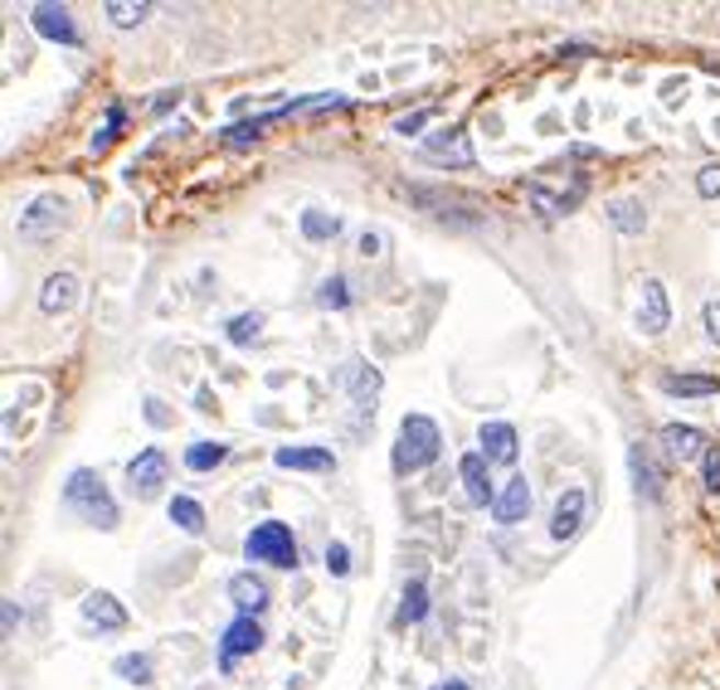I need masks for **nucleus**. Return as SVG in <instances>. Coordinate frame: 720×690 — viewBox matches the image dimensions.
I'll return each instance as SVG.
<instances>
[{
  "label": "nucleus",
  "instance_id": "1",
  "mask_svg": "<svg viewBox=\"0 0 720 690\" xmlns=\"http://www.w3.org/2000/svg\"><path fill=\"white\" fill-rule=\"evenodd\" d=\"M438 452H443V433H438V423L429 414H404L400 423V443H395V472L400 477H409V472H424L438 462Z\"/></svg>",
  "mask_w": 720,
  "mask_h": 690
},
{
  "label": "nucleus",
  "instance_id": "2",
  "mask_svg": "<svg viewBox=\"0 0 720 690\" xmlns=\"http://www.w3.org/2000/svg\"><path fill=\"white\" fill-rule=\"evenodd\" d=\"M64 501H69V511H78L88 520V525H98V530H112L117 525V501L108 496V486L98 472H88V467H78L69 482H64Z\"/></svg>",
  "mask_w": 720,
  "mask_h": 690
},
{
  "label": "nucleus",
  "instance_id": "3",
  "mask_svg": "<svg viewBox=\"0 0 720 690\" xmlns=\"http://www.w3.org/2000/svg\"><path fill=\"white\" fill-rule=\"evenodd\" d=\"M244 554L273 564V569H297V540H292V530L283 525V520H263V525H254L249 540H244Z\"/></svg>",
  "mask_w": 720,
  "mask_h": 690
},
{
  "label": "nucleus",
  "instance_id": "4",
  "mask_svg": "<svg viewBox=\"0 0 720 690\" xmlns=\"http://www.w3.org/2000/svg\"><path fill=\"white\" fill-rule=\"evenodd\" d=\"M166 482H171V457H166L161 448H146V452H137V457L127 462V491L137 496V501L161 496Z\"/></svg>",
  "mask_w": 720,
  "mask_h": 690
},
{
  "label": "nucleus",
  "instance_id": "5",
  "mask_svg": "<svg viewBox=\"0 0 720 690\" xmlns=\"http://www.w3.org/2000/svg\"><path fill=\"white\" fill-rule=\"evenodd\" d=\"M672 326V302H667V287L657 278H643L638 282V331L643 336H662Z\"/></svg>",
  "mask_w": 720,
  "mask_h": 690
},
{
  "label": "nucleus",
  "instance_id": "6",
  "mask_svg": "<svg viewBox=\"0 0 720 690\" xmlns=\"http://www.w3.org/2000/svg\"><path fill=\"white\" fill-rule=\"evenodd\" d=\"M424 161H448V166H458V171H468V166H472V142H468V132H463V127L434 132V137L424 142Z\"/></svg>",
  "mask_w": 720,
  "mask_h": 690
},
{
  "label": "nucleus",
  "instance_id": "7",
  "mask_svg": "<svg viewBox=\"0 0 720 690\" xmlns=\"http://www.w3.org/2000/svg\"><path fill=\"white\" fill-rule=\"evenodd\" d=\"M584 511H589V496H584L580 486L560 491L555 511H550V535H555V540H575L580 525H584Z\"/></svg>",
  "mask_w": 720,
  "mask_h": 690
},
{
  "label": "nucleus",
  "instance_id": "8",
  "mask_svg": "<svg viewBox=\"0 0 720 690\" xmlns=\"http://www.w3.org/2000/svg\"><path fill=\"white\" fill-rule=\"evenodd\" d=\"M64 210H69V205H64L59 195H40L35 205L20 214V239H44L49 229H59V224H64Z\"/></svg>",
  "mask_w": 720,
  "mask_h": 690
},
{
  "label": "nucleus",
  "instance_id": "9",
  "mask_svg": "<svg viewBox=\"0 0 720 690\" xmlns=\"http://www.w3.org/2000/svg\"><path fill=\"white\" fill-rule=\"evenodd\" d=\"M492 462L482 457V452H468L463 462H458V477H463V491L472 506H497V491H492Z\"/></svg>",
  "mask_w": 720,
  "mask_h": 690
},
{
  "label": "nucleus",
  "instance_id": "10",
  "mask_svg": "<svg viewBox=\"0 0 720 690\" xmlns=\"http://www.w3.org/2000/svg\"><path fill=\"white\" fill-rule=\"evenodd\" d=\"M628 467H633V486L643 501H657L662 496V467H657V452L648 443H633L628 448Z\"/></svg>",
  "mask_w": 720,
  "mask_h": 690
},
{
  "label": "nucleus",
  "instance_id": "11",
  "mask_svg": "<svg viewBox=\"0 0 720 690\" xmlns=\"http://www.w3.org/2000/svg\"><path fill=\"white\" fill-rule=\"evenodd\" d=\"M477 443H482V457H487L492 467H511L516 452H521V443H516V428H511V423H482Z\"/></svg>",
  "mask_w": 720,
  "mask_h": 690
},
{
  "label": "nucleus",
  "instance_id": "12",
  "mask_svg": "<svg viewBox=\"0 0 720 690\" xmlns=\"http://www.w3.org/2000/svg\"><path fill=\"white\" fill-rule=\"evenodd\" d=\"M258 647H263V627H258V618H234L229 627H224V637H220L224 666H234V656H249Z\"/></svg>",
  "mask_w": 720,
  "mask_h": 690
},
{
  "label": "nucleus",
  "instance_id": "13",
  "mask_svg": "<svg viewBox=\"0 0 720 690\" xmlns=\"http://www.w3.org/2000/svg\"><path fill=\"white\" fill-rule=\"evenodd\" d=\"M229 598H234V608H239V618H258L268 603H273V598H268V584L258 579L254 569L234 574V579H229Z\"/></svg>",
  "mask_w": 720,
  "mask_h": 690
},
{
  "label": "nucleus",
  "instance_id": "14",
  "mask_svg": "<svg viewBox=\"0 0 720 690\" xmlns=\"http://www.w3.org/2000/svg\"><path fill=\"white\" fill-rule=\"evenodd\" d=\"M492 516L502 520V525H521L526 516H531V482L526 477H511L497 491V506H492Z\"/></svg>",
  "mask_w": 720,
  "mask_h": 690
},
{
  "label": "nucleus",
  "instance_id": "15",
  "mask_svg": "<svg viewBox=\"0 0 720 690\" xmlns=\"http://www.w3.org/2000/svg\"><path fill=\"white\" fill-rule=\"evenodd\" d=\"M662 443H667V452L677 462H701L706 452H711L706 433H701V428H691V423H667V428H662Z\"/></svg>",
  "mask_w": 720,
  "mask_h": 690
},
{
  "label": "nucleus",
  "instance_id": "16",
  "mask_svg": "<svg viewBox=\"0 0 720 690\" xmlns=\"http://www.w3.org/2000/svg\"><path fill=\"white\" fill-rule=\"evenodd\" d=\"M78 613H83L88 627H103V632H122V627H127V608H122L112 593H88Z\"/></svg>",
  "mask_w": 720,
  "mask_h": 690
},
{
  "label": "nucleus",
  "instance_id": "17",
  "mask_svg": "<svg viewBox=\"0 0 720 690\" xmlns=\"http://www.w3.org/2000/svg\"><path fill=\"white\" fill-rule=\"evenodd\" d=\"M74 302H78V278L74 273H49L44 278V287H40V312L44 316L74 312Z\"/></svg>",
  "mask_w": 720,
  "mask_h": 690
},
{
  "label": "nucleus",
  "instance_id": "18",
  "mask_svg": "<svg viewBox=\"0 0 720 690\" xmlns=\"http://www.w3.org/2000/svg\"><path fill=\"white\" fill-rule=\"evenodd\" d=\"M30 20H35V30L44 39L78 44V25H74V15L64 5H35V10H30Z\"/></svg>",
  "mask_w": 720,
  "mask_h": 690
},
{
  "label": "nucleus",
  "instance_id": "19",
  "mask_svg": "<svg viewBox=\"0 0 720 690\" xmlns=\"http://www.w3.org/2000/svg\"><path fill=\"white\" fill-rule=\"evenodd\" d=\"M380 384H385V380H380V370L365 365V360H351V365H346V389H351L356 409H375Z\"/></svg>",
  "mask_w": 720,
  "mask_h": 690
},
{
  "label": "nucleus",
  "instance_id": "20",
  "mask_svg": "<svg viewBox=\"0 0 720 690\" xmlns=\"http://www.w3.org/2000/svg\"><path fill=\"white\" fill-rule=\"evenodd\" d=\"M273 462L278 467H297V472H336L331 448H278Z\"/></svg>",
  "mask_w": 720,
  "mask_h": 690
},
{
  "label": "nucleus",
  "instance_id": "21",
  "mask_svg": "<svg viewBox=\"0 0 720 690\" xmlns=\"http://www.w3.org/2000/svg\"><path fill=\"white\" fill-rule=\"evenodd\" d=\"M662 394H677V399H711L720 394V380L716 375H662Z\"/></svg>",
  "mask_w": 720,
  "mask_h": 690
},
{
  "label": "nucleus",
  "instance_id": "22",
  "mask_svg": "<svg viewBox=\"0 0 720 690\" xmlns=\"http://www.w3.org/2000/svg\"><path fill=\"white\" fill-rule=\"evenodd\" d=\"M609 224L618 234H643L648 229V210H643V200H614L609 205Z\"/></svg>",
  "mask_w": 720,
  "mask_h": 690
},
{
  "label": "nucleus",
  "instance_id": "23",
  "mask_svg": "<svg viewBox=\"0 0 720 690\" xmlns=\"http://www.w3.org/2000/svg\"><path fill=\"white\" fill-rule=\"evenodd\" d=\"M424 613H429V588L414 579L409 588H404L400 608H395V627H414V622H424Z\"/></svg>",
  "mask_w": 720,
  "mask_h": 690
},
{
  "label": "nucleus",
  "instance_id": "24",
  "mask_svg": "<svg viewBox=\"0 0 720 690\" xmlns=\"http://www.w3.org/2000/svg\"><path fill=\"white\" fill-rule=\"evenodd\" d=\"M336 234H341V214L302 210V239H312V244H331Z\"/></svg>",
  "mask_w": 720,
  "mask_h": 690
},
{
  "label": "nucleus",
  "instance_id": "25",
  "mask_svg": "<svg viewBox=\"0 0 720 690\" xmlns=\"http://www.w3.org/2000/svg\"><path fill=\"white\" fill-rule=\"evenodd\" d=\"M112 671H117L127 686H146L156 666H151V656H146V652H127V656H117V661H112Z\"/></svg>",
  "mask_w": 720,
  "mask_h": 690
},
{
  "label": "nucleus",
  "instance_id": "26",
  "mask_svg": "<svg viewBox=\"0 0 720 690\" xmlns=\"http://www.w3.org/2000/svg\"><path fill=\"white\" fill-rule=\"evenodd\" d=\"M224 457H229V448H224V443H190L185 467H190V472H215Z\"/></svg>",
  "mask_w": 720,
  "mask_h": 690
},
{
  "label": "nucleus",
  "instance_id": "27",
  "mask_svg": "<svg viewBox=\"0 0 720 690\" xmlns=\"http://www.w3.org/2000/svg\"><path fill=\"white\" fill-rule=\"evenodd\" d=\"M171 520L185 530V535H200V530H205V511H200V501H190V496H176L171 501Z\"/></svg>",
  "mask_w": 720,
  "mask_h": 690
},
{
  "label": "nucleus",
  "instance_id": "28",
  "mask_svg": "<svg viewBox=\"0 0 720 690\" xmlns=\"http://www.w3.org/2000/svg\"><path fill=\"white\" fill-rule=\"evenodd\" d=\"M258 331H263V316H258V312H239L229 326H224V336H229L234 346H249V341H258Z\"/></svg>",
  "mask_w": 720,
  "mask_h": 690
},
{
  "label": "nucleus",
  "instance_id": "29",
  "mask_svg": "<svg viewBox=\"0 0 720 690\" xmlns=\"http://www.w3.org/2000/svg\"><path fill=\"white\" fill-rule=\"evenodd\" d=\"M151 15V5H127V0H108V20L117 30H132V25H142V20Z\"/></svg>",
  "mask_w": 720,
  "mask_h": 690
},
{
  "label": "nucleus",
  "instance_id": "30",
  "mask_svg": "<svg viewBox=\"0 0 720 690\" xmlns=\"http://www.w3.org/2000/svg\"><path fill=\"white\" fill-rule=\"evenodd\" d=\"M317 302H322V307H331V312L351 307V282H346V278H326L322 292H317Z\"/></svg>",
  "mask_w": 720,
  "mask_h": 690
},
{
  "label": "nucleus",
  "instance_id": "31",
  "mask_svg": "<svg viewBox=\"0 0 720 690\" xmlns=\"http://www.w3.org/2000/svg\"><path fill=\"white\" fill-rule=\"evenodd\" d=\"M696 195H701V200H720V161H711V166H701V171H696Z\"/></svg>",
  "mask_w": 720,
  "mask_h": 690
},
{
  "label": "nucleus",
  "instance_id": "32",
  "mask_svg": "<svg viewBox=\"0 0 720 690\" xmlns=\"http://www.w3.org/2000/svg\"><path fill=\"white\" fill-rule=\"evenodd\" d=\"M326 569H331L336 579H346V574H351V550H346L341 540H331V545H326Z\"/></svg>",
  "mask_w": 720,
  "mask_h": 690
},
{
  "label": "nucleus",
  "instance_id": "33",
  "mask_svg": "<svg viewBox=\"0 0 720 690\" xmlns=\"http://www.w3.org/2000/svg\"><path fill=\"white\" fill-rule=\"evenodd\" d=\"M701 486H706L711 496H720V448H711V452L701 457Z\"/></svg>",
  "mask_w": 720,
  "mask_h": 690
},
{
  "label": "nucleus",
  "instance_id": "34",
  "mask_svg": "<svg viewBox=\"0 0 720 690\" xmlns=\"http://www.w3.org/2000/svg\"><path fill=\"white\" fill-rule=\"evenodd\" d=\"M429 122H434V108H419V112H404V117L395 122V132H400V137H414V132H419V127H429Z\"/></svg>",
  "mask_w": 720,
  "mask_h": 690
},
{
  "label": "nucleus",
  "instance_id": "35",
  "mask_svg": "<svg viewBox=\"0 0 720 690\" xmlns=\"http://www.w3.org/2000/svg\"><path fill=\"white\" fill-rule=\"evenodd\" d=\"M117 127H122V103H112V108H108V127L93 132V151H103V146L117 137Z\"/></svg>",
  "mask_w": 720,
  "mask_h": 690
},
{
  "label": "nucleus",
  "instance_id": "36",
  "mask_svg": "<svg viewBox=\"0 0 720 690\" xmlns=\"http://www.w3.org/2000/svg\"><path fill=\"white\" fill-rule=\"evenodd\" d=\"M356 253H360V258H380V253H385V234H380V229H365V234H360V244H356Z\"/></svg>",
  "mask_w": 720,
  "mask_h": 690
},
{
  "label": "nucleus",
  "instance_id": "37",
  "mask_svg": "<svg viewBox=\"0 0 720 690\" xmlns=\"http://www.w3.org/2000/svg\"><path fill=\"white\" fill-rule=\"evenodd\" d=\"M701 321H706V336L720 346V302H706L701 307Z\"/></svg>",
  "mask_w": 720,
  "mask_h": 690
},
{
  "label": "nucleus",
  "instance_id": "38",
  "mask_svg": "<svg viewBox=\"0 0 720 690\" xmlns=\"http://www.w3.org/2000/svg\"><path fill=\"white\" fill-rule=\"evenodd\" d=\"M146 418H151L156 428H161V423H171V414L161 409V399H146Z\"/></svg>",
  "mask_w": 720,
  "mask_h": 690
},
{
  "label": "nucleus",
  "instance_id": "39",
  "mask_svg": "<svg viewBox=\"0 0 720 690\" xmlns=\"http://www.w3.org/2000/svg\"><path fill=\"white\" fill-rule=\"evenodd\" d=\"M15 622H20V608H15V598H5V637L15 632Z\"/></svg>",
  "mask_w": 720,
  "mask_h": 690
},
{
  "label": "nucleus",
  "instance_id": "40",
  "mask_svg": "<svg viewBox=\"0 0 720 690\" xmlns=\"http://www.w3.org/2000/svg\"><path fill=\"white\" fill-rule=\"evenodd\" d=\"M434 690H472L468 681H443V686H434Z\"/></svg>",
  "mask_w": 720,
  "mask_h": 690
}]
</instances>
